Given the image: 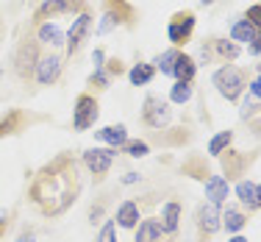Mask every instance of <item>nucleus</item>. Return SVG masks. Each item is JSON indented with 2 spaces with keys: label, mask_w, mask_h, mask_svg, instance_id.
<instances>
[{
  "label": "nucleus",
  "mask_w": 261,
  "mask_h": 242,
  "mask_svg": "<svg viewBox=\"0 0 261 242\" xmlns=\"http://www.w3.org/2000/svg\"><path fill=\"white\" fill-rule=\"evenodd\" d=\"M214 86L220 89L222 98H228V101H233V98H239V92L245 89V76H242V70H236V67H222V70L214 72Z\"/></svg>",
  "instance_id": "obj_1"
},
{
  "label": "nucleus",
  "mask_w": 261,
  "mask_h": 242,
  "mask_svg": "<svg viewBox=\"0 0 261 242\" xmlns=\"http://www.w3.org/2000/svg\"><path fill=\"white\" fill-rule=\"evenodd\" d=\"M95 120H97V103H95V98L81 95L78 103H75V109H72V126H75L78 131H86L89 126H95Z\"/></svg>",
  "instance_id": "obj_2"
},
{
  "label": "nucleus",
  "mask_w": 261,
  "mask_h": 242,
  "mask_svg": "<svg viewBox=\"0 0 261 242\" xmlns=\"http://www.w3.org/2000/svg\"><path fill=\"white\" fill-rule=\"evenodd\" d=\"M114 156H117L114 148H92V151L84 153V161H86V167H89L95 176H103V173L111 167Z\"/></svg>",
  "instance_id": "obj_3"
},
{
  "label": "nucleus",
  "mask_w": 261,
  "mask_h": 242,
  "mask_svg": "<svg viewBox=\"0 0 261 242\" xmlns=\"http://www.w3.org/2000/svg\"><path fill=\"white\" fill-rule=\"evenodd\" d=\"M145 123L147 126H153V128H161V126H167L170 123V117H172V111L170 106H167L164 101H159V98H147L145 101Z\"/></svg>",
  "instance_id": "obj_4"
},
{
  "label": "nucleus",
  "mask_w": 261,
  "mask_h": 242,
  "mask_svg": "<svg viewBox=\"0 0 261 242\" xmlns=\"http://www.w3.org/2000/svg\"><path fill=\"white\" fill-rule=\"evenodd\" d=\"M59 72H61V56H56V53H50V56H42L39 61H36V81L39 84H53L56 78H59Z\"/></svg>",
  "instance_id": "obj_5"
},
{
  "label": "nucleus",
  "mask_w": 261,
  "mask_h": 242,
  "mask_svg": "<svg viewBox=\"0 0 261 242\" xmlns=\"http://www.w3.org/2000/svg\"><path fill=\"white\" fill-rule=\"evenodd\" d=\"M192 28H195V14H178L175 20L170 22V28H167V34H170V42H175V45H184L186 39L192 36Z\"/></svg>",
  "instance_id": "obj_6"
},
{
  "label": "nucleus",
  "mask_w": 261,
  "mask_h": 242,
  "mask_svg": "<svg viewBox=\"0 0 261 242\" xmlns=\"http://www.w3.org/2000/svg\"><path fill=\"white\" fill-rule=\"evenodd\" d=\"M92 31V17L89 14H78V20L72 22L70 34H67V47H70V53H75L81 45H84V39L89 36Z\"/></svg>",
  "instance_id": "obj_7"
},
{
  "label": "nucleus",
  "mask_w": 261,
  "mask_h": 242,
  "mask_svg": "<svg viewBox=\"0 0 261 242\" xmlns=\"http://www.w3.org/2000/svg\"><path fill=\"white\" fill-rule=\"evenodd\" d=\"M84 9V0H45L39 6V17H47V14H72V11H81Z\"/></svg>",
  "instance_id": "obj_8"
},
{
  "label": "nucleus",
  "mask_w": 261,
  "mask_h": 242,
  "mask_svg": "<svg viewBox=\"0 0 261 242\" xmlns=\"http://www.w3.org/2000/svg\"><path fill=\"white\" fill-rule=\"evenodd\" d=\"M95 136L100 142H106V145H111V148H120V145L128 142L125 126H106V128H100V131H95Z\"/></svg>",
  "instance_id": "obj_9"
},
{
  "label": "nucleus",
  "mask_w": 261,
  "mask_h": 242,
  "mask_svg": "<svg viewBox=\"0 0 261 242\" xmlns=\"http://www.w3.org/2000/svg\"><path fill=\"white\" fill-rule=\"evenodd\" d=\"M206 198H208V203H217V206H220V203L228 198V181H225V178H222V176H211L206 181Z\"/></svg>",
  "instance_id": "obj_10"
},
{
  "label": "nucleus",
  "mask_w": 261,
  "mask_h": 242,
  "mask_svg": "<svg viewBox=\"0 0 261 242\" xmlns=\"http://www.w3.org/2000/svg\"><path fill=\"white\" fill-rule=\"evenodd\" d=\"M178 220H181V206H178L175 201L164 203L161 206V231H175L178 228Z\"/></svg>",
  "instance_id": "obj_11"
},
{
  "label": "nucleus",
  "mask_w": 261,
  "mask_h": 242,
  "mask_svg": "<svg viewBox=\"0 0 261 242\" xmlns=\"http://www.w3.org/2000/svg\"><path fill=\"white\" fill-rule=\"evenodd\" d=\"M197 220H200V226L206 231H217L220 228V209H217V203H203L200 212H197Z\"/></svg>",
  "instance_id": "obj_12"
},
{
  "label": "nucleus",
  "mask_w": 261,
  "mask_h": 242,
  "mask_svg": "<svg viewBox=\"0 0 261 242\" xmlns=\"http://www.w3.org/2000/svg\"><path fill=\"white\" fill-rule=\"evenodd\" d=\"M236 195H239V201L245 203V206H250V209H258V206H261L258 187H256L253 181H242L239 187H236Z\"/></svg>",
  "instance_id": "obj_13"
},
{
  "label": "nucleus",
  "mask_w": 261,
  "mask_h": 242,
  "mask_svg": "<svg viewBox=\"0 0 261 242\" xmlns=\"http://www.w3.org/2000/svg\"><path fill=\"white\" fill-rule=\"evenodd\" d=\"M195 70H197V64L189 59V56H178V61H175V70H172V76H175L178 81H186V84H192V78H195Z\"/></svg>",
  "instance_id": "obj_14"
},
{
  "label": "nucleus",
  "mask_w": 261,
  "mask_h": 242,
  "mask_svg": "<svg viewBox=\"0 0 261 242\" xmlns=\"http://www.w3.org/2000/svg\"><path fill=\"white\" fill-rule=\"evenodd\" d=\"M161 237V223L159 220H142L139 231H136V242H156Z\"/></svg>",
  "instance_id": "obj_15"
},
{
  "label": "nucleus",
  "mask_w": 261,
  "mask_h": 242,
  "mask_svg": "<svg viewBox=\"0 0 261 242\" xmlns=\"http://www.w3.org/2000/svg\"><path fill=\"white\" fill-rule=\"evenodd\" d=\"M117 220H120L122 228H134L136 220H139V206H136L134 201H125L120 206V212H117Z\"/></svg>",
  "instance_id": "obj_16"
},
{
  "label": "nucleus",
  "mask_w": 261,
  "mask_h": 242,
  "mask_svg": "<svg viewBox=\"0 0 261 242\" xmlns=\"http://www.w3.org/2000/svg\"><path fill=\"white\" fill-rule=\"evenodd\" d=\"M153 72H156V67H153V64H136V67H130L128 78H130V84H134V86H145V84H150Z\"/></svg>",
  "instance_id": "obj_17"
},
{
  "label": "nucleus",
  "mask_w": 261,
  "mask_h": 242,
  "mask_svg": "<svg viewBox=\"0 0 261 242\" xmlns=\"http://www.w3.org/2000/svg\"><path fill=\"white\" fill-rule=\"evenodd\" d=\"M256 31L258 28H253L247 20H239V22H233V26H231V36L236 42H250L253 36H256Z\"/></svg>",
  "instance_id": "obj_18"
},
{
  "label": "nucleus",
  "mask_w": 261,
  "mask_h": 242,
  "mask_svg": "<svg viewBox=\"0 0 261 242\" xmlns=\"http://www.w3.org/2000/svg\"><path fill=\"white\" fill-rule=\"evenodd\" d=\"M61 39H64V34H61L59 26L45 22V26L39 28V42H45V45H61Z\"/></svg>",
  "instance_id": "obj_19"
},
{
  "label": "nucleus",
  "mask_w": 261,
  "mask_h": 242,
  "mask_svg": "<svg viewBox=\"0 0 261 242\" xmlns=\"http://www.w3.org/2000/svg\"><path fill=\"white\" fill-rule=\"evenodd\" d=\"M178 56H181V53H178L175 47H172V51H164V53H161L159 59H156V67H159L161 72H164V76H172V70H175V61H178Z\"/></svg>",
  "instance_id": "obj_20"
},
{
  "label": "nucleus",
  "mask_w": 261,
  "mask_h": 242,
  "mask_svg": "<svg viewBox=\"0 0 261 242\" xmlns=\"http://www.w3.org/2000/svg\"><path fill=\"white\" fill-rule=\"evenodd\" d=\"M222 220H225L228 231H239V228L245 226V217H242V212H239V209H233V206H228V212L222 214Z\"/></svg>",
  "instance_id": "obj_21"
},
{
  "label": "nucleus",
  "mask_w": 261,
  "mask_h": 242,
  "mask_svg": "<svg viewBox=\"0 0 261 242\" xmlns=\"http://www.w3.org/2000/svg\"><path fill=\"white\" fill-rule=\"evenodd\" d=\"M170 98H172V103H189V98H192V84H186V81H178V84L172 86Z\"/></svg>",
  "instance_id": "obj_22"
},
{
  "label": "nucleus",
  "mask_w": 261,
  "mask_h": 242,
  "mask_svg": "<svg viewBox=\"0 0 261 242\" xmlns=\"http://www.w3.org/2000/svg\"><path fill=\"white\" fill-rule=\"evenodd\" d=\"M228 142H231V131H222V134H217L214 139L208 142V153H214V156H217V153H222V148H225Z\"/></svg>",
  "instance_id": "obj_23"
},
{
  "label": "nucleus",
  "mask_w": 261,
  "mask_h": 242,
  "mask_svg": "<svg viewBox=\"0 0 261 242\" xmlns=\"http://www.w3.org/2000/svg\"><path fill=\"white\" fill-rule=\"evenodd\" d=\"M117 22H120V14H114V11H109V14L103 17V22L97 26V34H106V31H111V28L117 26Z\"/></svg>",
  "instance_id": "obj_24"
},
{
  "label": "nucleus",
  "mask_w": 261,
  "mask_h": 242,
  "mask_svg": "<svg viewBox=\"0 0 261 242\" xmlns=\"http://www.w3.org/2000/svg\"><path fill=\"white\" fill-rule=\"evenodd\" d=\"M125 151L130 153V156H147V145L145 142H125Z\"/></svg>",
  "instance_id": "obj_25"
},
{
  "label": "nucleus",
  "mask_w": 261,
  "mask_h": 242,
  "mask_svg": "<svg viewBox=\"0 0 261 242\" xmlns=\"http://www.w3.org/2000/svg\"><path fill=\"white\" fill-rule=\"evenodd\" d=\"M97 242H117V231H114V223H106L100 237H97Z\"/></svg>",
  "instance_id": "obj_26"
},
{
  "label": "nucleus",
  "mask_w": 261,
  "mask_h": 242,
  "mask_svg": "<svg viewBox=\"0 0 261 242\" xmlns=\"http://www.w3.org/2000/svg\"><path fill=\"white\" fill-rule=\"evenodd\" d=\"M247 22H250L253 28H261V6H250V9H247Z\"/></svg>",
  "instance_id": "obj_27"
},
{
  "label": "nucleus",
  "mask_w": 261,
  "mask_h": 242,
  "mask_svg": "<svg viewBox=\"0 0 261 242\" xmlns=\"http://www.w3.org/2000/svg\"><path fill=\"white\" fill-rule=\"evenodd\" d=\"M217 51H220L222 56H228V59H236V53H239V47L236 45H228V42H214Z\"/></svg>",
  "instance_id": "obj_28"
},
{
  "label": "nucleus",
  "mask_w": 261,
  "mask_h": 242,
  "mask_svg": "<svg viewBox=\"0 0 261 242\" xmlns=\"http://www.w3.org/2000/svg\"><path fill=\"white\" fill-rule=\"evenodd\" d=\"M250 53H261V28L256 31V36L250 39Z\"/></svg>",
  "instance_id": "obj_29"
},
{
  "label": "nucleus",
  "mask_w": 261,
  "mask_h": 242,
  "mask_svg": "<svg viewBox=\"0 0 261 242\" xmlns=\"http://www.w3.org/2000/svg\"><path fill=\"white\" fill-rule=\"evenodd\" d=\"M92 81H97L100 86H106V84H109V76H106L103 70H95V76H92Z\"/></svg>",
  "instance_id": "obj_30"
},
{
  "label": "nucleus",
  "mask_w": 261,
  "mask_h": 242,
  "mask_svg": "<svg viewBox=\"0 0 261 242\" xmlns=\"http://www.w3.org/2000/svg\"><path fill=\"white\" fill-rule=\"evenodd\" d=\"M250 95L261 98V76H258V78H256V81H253V84H250Z\"/></svg>",
  "instance_id": "obj_31"
},
{
  "label": "nucleus",
  "mask_w": 261,
  "mask_h": 242,
  "mask_svg": "<svg viewBox=\"0 0 261 242\" xmlns=\"http://www.w3.org/2000/svg\"><path fill=\"white\" fill-rule=\"evenodd\" d=\"M92 61H95V70H103V51H95Z\"/></svg>",
  "instance_id": "obj_32"
},
{
  "label": "nucleus",
  "mask_w": 261,
  "mask_h": 242,
  "mask_svg": "<svg viewBox=\"0 0 261 242\" xmlns=\"http://www.w3.org/2000/svg\"><path fill=\"white\" fill-rule=\"evenodd\" d=\"M136 178H139V176H136V173H128V176H125V184H134Z\"/></svg>",
  "instance_id": "obj_33"
},
{
  "label": "nucleus",
  "mask_w": 261,
  "mask_h": 242,
  "mask_svg": "<svg viewBox=\"0 0 261 242\" xmlns=\"http://www.w3.org/2000/svg\"><path fill=\"white\" fill-rule=\"evenodd\" d=\"M17 242H34V237H31V234H28V237H20Z\"/></svg>",
  "instance_id": "obj_34"
},
{
  "label": "nucleus",
  "mask_w": 261,
  "mask_h": 242,
  "mask_svg": "<svg viewBox=\"0 0 261 242\" xmlns=\"http://www.w3.org/2000/svg\"><path fill=\"white\" fill-rule=\"evenodd\" d=\"M231 242H247V239H245V237H233Z\"/></svg>",
  "instance_id": "obj_35"
},
{
  "label": "nucleus",
  "mask_w": 261,
  "mask_h": 242,
  "mask_svg": "<svg viewBox=\"0 0 261 242\" xmlns=\"http://www.w3.org/2000/svg\"><path fill=\"white\" fill-rule=\"evenodd\" d=\"M200 3H203V6H211V3H214V0H200Z\"/></svg>",
  "instance_id": "obj_36"
},
{
  "label": "nucleus",
  "mask_w": 261,
  "mask_h": 242,
  "mask_svg": "<svg viewBox=\"0 0 261 242\" xmlns=\"http://www.w3.org/2000/svg\"><path fill=\"white\" fill-rule=\"evenodd\" d=\"M258 195H261V187H258Z\"/></svg>",
  "instance_id": "obj_37"
}]
</instances>
